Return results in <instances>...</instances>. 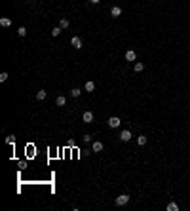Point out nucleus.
Segmentation results:
<instances>
[{"label": "nucleus", "mask_w": 190, "mask_h": 211, "mask_svg": "<svg viewBox=\"0 0 190 211\" xmlns=\"http://www.w3.org/2000/svg\"><path fill=\"white\" fill-rule=\"evenodd\" d=\"M129 200H131V198H129V194H120V196H118V198L114 200V204L118 205V207H122V205L129 204Z\"/></svg>", "instance_id": "nucleus-1"}, {"label": "nucleus", "mask_w": 190, "mask_h": 211, "mask_svg": "<svg viewBox=\"0 0 190 211\" xmlns=\"http://www.w3.org/2000/svg\"><path fill=\"white\" fill-rule=\"evenodd\" d=\"M107 124H108V128H120V124H122V120H120L118 116H110Z\"/></svg>", "instance_id": "nucleus-2"}, {"label": "nucleus", "mask_w": 190, "mask_h": 211, "mask_svg": "<svg viewBox=\"0 0 190 211\" xmlns=\"http://www.w3.org/2000/svg\"><path fill=\"white\" fill-rule=\"evenodd\" d=\"M133 139V133L129 131V129H124L122 133H120V141H124V143H127V141Z\"/></svg>", "instance_id": "nucleus-3"}, {"label": "nucleus", "mask_w": 190, "mask_h": 211, "mask_svg": "<svg viewBox=\"0 0 190 211\" xmlns=\"http://www.w3.org/2000/svg\"><path fill=\"white\" fill-rule=\"evenodd\" d=\"M70 44H72V48L80 50V48H82V38H80V36H72V38H70Z\"/></svg>", "instance_id": "nucleus-4"}, {"label": "nucleus", "mask_w": 190, "mask_h": 211, "mask_svg": "<svg viewBox=\"0 0 190 211\" xmlns=\"http://www.w3.org/2000/svg\"><path fill=\"white\" fill-rule=\"evenodd\" d=\"M82 120L86 122V124H91V122H93V112H91V110H86V112L82 114Z\"/></svg>", "instance_id": "nucleus-5"}, {"label": "nucleus", "mask_w": 190, "mask_h": 211, "mask_svg": "<svg viewBox=\"0 0 190 211\" xmlns=\"http://www.w3.org/2000/svg\"><path fill=\"white\" fill-rule=\"evenodd\" d=\"M110 15L112 17H120V15H122V8L120 6H112L110 8Z\"/></svg>", "instance_id": "nucleus-6"}, {"label": "nucleus", "mask_w": 190, "mask_h": 211, "mask_svg": "<svg viewBox=\"0 0 190 211\" xmlns=\"http://www.w3.org/2000/svg\"><path fill=\"white\" fill-rule=\"evenodd\" d=\"M135 59H137V53H135L133 50H127V51H126V61H131V63H133Z\"/></svg>", "instance_id": "nucleus-7"}, {"label": "nucleus", "mask_w": 190, "mask_h": 211, "mask_svg": "<svg viewBox=\"0 0 190 211\" xmlns=\"http://www.w3.org/2000/svg\"><path fill=\"white\" fill-rule=\"evenodd\" d=\"M84 90H86L88 93L95 91V82H91V80H88V82H86V86H84Z\"/></svg>", "instance_id": "nucleus-8"}, {"label": "nucleus", "mask_w": 190, "mask_h": 211, "mask_svg": "<svg viewBox=\"0 0 190 211\" xmlns=\"http://www.w3.org/2000/svg\"><path fill=\"white\" fill-rule=\"evenodd\" d=\"M55 105H57V107H65V105H67V97L57 95V99H55Z\"/></svg>", "instance_id": "nucleus-9"}, {"label": "nucleus", "mask_w": 190, "mask_h": 211, "mask_svg": "<svg viewBox=\"0 0 190 211\" xmlns=\"http://www.w3.org/2000/svg\"><path fill=\"white\" fill-rule=\"evenodd\" d=\"M91 148H93V152H101V150H103V143H101V141H95Z\"/></svg>", "instance_id": "nucleus-10"}, {"label": "nucleus", "mask_w": 190, "mask_h": 211, "mask_svg": "<svg viewBox=\"0 0 190 211\" xmlns=\"http://www.w3.org/2000/svg\"><path fill=\"white\" fill-rule=\"evenodd\" d=\"M147 135H139V137H137V143H139L141 145V147H144V145H147Z\"/></svg>", "instance_id": "nucleus-11"}, {"label": "nucleus", "mask_w": 190, "mask_h": 211, "mask_svg": "<svg viewBox=\"0 0 190 211\" xmlns=\"http://www.w3.org/2000/svg\"><path fill=\"white\" fill-rule=\"evenodd\" d=\"M0 25H2V27H10V25H11V19H8V17H0Z\"/></svg>", "instance_id": "nucleus-12"}, {"label": "nucleus", "mask_w": 190, "mask_h": 211, "mask_svg": "<svg viewBox=\"0 0 190 211\" xmlns=\"http://www.w3.org/2000/svg\"><path fill=\"white\" fill-rule=\"evenodd\" d=\"M46 95H48L46 90H40L38 93H36V99H38V101H44V99H46Z\"/></svg>", "instance_id": "nucleus-13"}, {"label": "nucleus", "mask_w": 190, "mask_h": 211, "mask_svg": "<svg viewBox=\"0 0 190 211\" xmlns=\"http://www.w3.org/2000/svg\"><path fill=\"white\" fill-rule=\"evenodd\" d=\"M68 25H70V23H68L67 17H63L61 21H59V27H61V29H68Z\"/></svg>", "instance_id": "nucleus-14"}, {"label": "nucleus", "mask_w": 190, "mask_h": 211, "mask_svg": "<svg viewBox=\"0 0 190 211\" xmlns=\"http://www.w3.org/2000/svg\"><path fill=\"white\" fill-rule=\"evenodd\" d=\"M70 95H72V97H74V99H76V97H80V95H82V90H80V88H72Z\"/></svg>", "instance_id": "nucleus-15"}, {"label": "nucleus", "mask_w": 190, "mask_h": 211, "mask_svg": "<svg viewBox=\"0 0 190 211\" xmlns=\"http://www.w3.org/2000/svg\"><path fill=\"white\" fill-rule=\"evenodd\" d=\"M167 211H179V204H175V202L167 204Z\"/></svg>", "instance_id": "nucleus-16"}, {"label": "nucleus", "mask_w": 190, "mask_h": 211, "mask_svg": "<svg viewBox=\"0 0 190 211\" xmlns=\"http://www.w3.org/2000/svg\"><path fill=\"white\" fill-rule=\"evenodd\" d=\"M61 32H63L61 27H53V29H51V36H59Z\"/></svg>", "instance_id": "nucleus-17"}, {"label": "nucleus", "mask_w": 190, "mask_h": 211, "mask_svg": "<svg viewBox=\"0 0 190 211\" xmlns=\"http://www.w3.org/2000/svg\"><path fill=\"white\" fill-rule=\"evenodd\" d=\"M133 68H135V72H141V71H143V68H144V65H143V63H139V61H137V63L133 65Z\"/></svg>", "instance_id": "nucleus-18"}, {"label": "nucleus", "mask_w": 190, "mask_h": 211, "mask_svg": "<svg viewBox=\"0 0 190 211\" xmlns=\"http://www.w3.org/2000/svg\"><path fill=\"white\" fill-rule=\"evenodd\" d=\"M6 143H8V145H14V143H15V135H8V137H6Z\"/></svg>", "instance_id": "nucleus-19"}, {"label": "nucleus", "mask_w": 190, "mask_h": 211, "mask_svg": "<svg viewBox=\"0 0 190 211\" xmlns=\"http://www.w3.org/2000/svg\"><path fill=\"white\" fill-rule=\"evenodd\" d=\"M17 34H19V36H27V29H25V27H19V29H17Z\"/></svg>", "instance_id": "nucleus-20"}, {"label": "nucleus", "mask_w": 190, "mask_h": 211, "mask_svg": "<svg viewBox=\"0 0 190 211\" xmlns=\"http://www.w3.org/2000/svg\"><path fill=\"white\" fill-rule=\"evenodd\" d=\"M82 143H86V145H88V143H91V135H90V133L82 137Z\"/></svg>", "instance_id": "nucleus-21"}, {"label": "nucleus", "mask_w": 190, "mask_h": 211, "mask_svg": "<svg viewBox=\"0 0 190 211\" xmlns=\"http://www.w3.org/2000/svg\"><path fill=\"white\" fill-rule=\"evenodd\" d=\"M8 80V72H2V74H0V82H6Z\"/></svg>", "instance_id": "nucleus-22"}, {"label": "nucleus", "mask_w": 190, "mask_h": 211, "mask_svg": "<svg viewBox=\"0 0 190 211\" xmlns=\"http://www.w3.org/2000/svg\"><path fill=\"white\" fill-rule=\"evenodd\" d=\"M90 2H91V4H99L101 0H90Z\"/></svg>", "instance_id": "nucleus-23"}]
</instances>
